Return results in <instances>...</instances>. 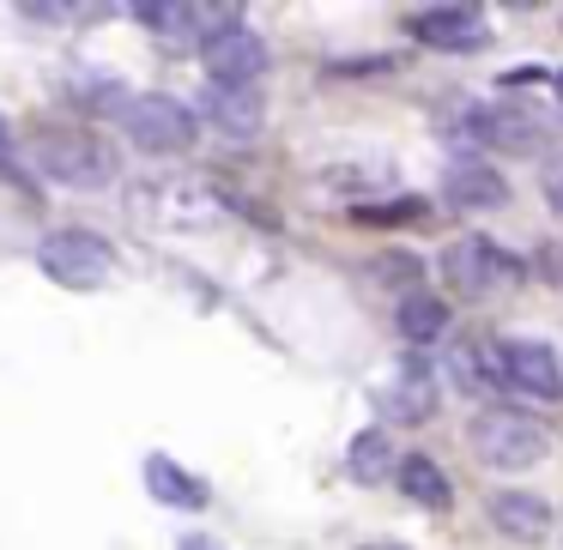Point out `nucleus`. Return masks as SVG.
<instances>
[{
  "label": "nucleus",
  "mask_w": 563,
  "mask_h": 550,
  "mask_svg": "<svg viewBox=\"0 0 563 550\" xmlns=\"http://www.w3.org/2000/svg\"><path fill=\"white\" fill-rule=\"evenodd\" d=\"M25 151H31V170L37 176H49L55 188H79V194L110 188L122 176V151L86 122H37Z\"/></svg>",
  "instance_id": "obj_1"
},
{
  "label": "nucleus",
  "mask_w": 563,
  "mask_h": 550,
  "mask_svg": "<svg viewBox=\"0 0 563 550\" xmlns=\"http://www.w3.org/2000/svg\"><path fill=\"white\" fill-rule=\"evenodd\" d=\"M466 448L490 472H527L551 453V429L539 417L515 412V405H485V412L466 417Z\"/></svg>",
  "instance_id": "obj_2"
},
{
  "label": "nucleus",
  "mask_w": 563,
  "mask_h": 550,
  "mask_svg": "<svg viewBox=\"0 0 563 550\" xmlns=\"http://www.w3.org/2000/svg\"><path fill=\"white\" fill-rule=\"evenodd\" d=\"M128 212H134L140 224H164V231H212V224H224L231 200L207 182H188V176L183 182H176V176H158V182L128 188Z\"/></svg>",
  "instance_id": "obj_3"
},
{
  "label": "nucleus",
  "mask_w": 563,
  "mask_h": 550,
  "mask_svg": "<svg viewBox=\"0 0 563 550\" xmlns=\"http://www.w3.org/2000/svg\"><path fill=\"white\" fill-rule=\"evenodd\" d=\"M37 272L62 291H103L115 279V243L86 224H62L37 243Z\"/></svg>",
  "instance_id": "obj_4"
},
{
  "label": "nucleus",
  "mask_w": 563,
  "mask_h": 550,
  "mask_svg": "<svg viewBox=\"0 0 563 550\" xmlns=\"http://www.w3.org/2000/svg\"><path fill=\"white\" fill-rule=\"evenodd\" d=\"M115 122L128 127V146L146 151V158H188L200 139L195 110L183 98H170V91H134Z\"/></svg>",
  "instance_id": "obj_5"
},
{
  "label": "nucleus",
  "mask_w": 563,
  "mask_h": 550,
  "mask_svg": "<svg viewBox=\"0 0 563 550\" xmlns=\"http://www.w3.org/2000/svg\"><path fill=\"white\" fill-rule=\"evenodd\" d=\"M442 279H449V291L454 296H497V291H509V284H521V260L509 255L503 243H490V236H478V231H466V236H454L449 248H442Z\"/></svg>",
  "instance_id": "obj_6"
},
{
  "label": "nucleus",
  "mask_w": 563,
  "mask_h": 550,
  "mask_svg": "<svg viewBox=\"0 0 563 550\" xmlns=\"http://www.w3.org/2000/svg\"><path fill=\"white\" fill-rule=\"evenodd\" d=\"M490 363H497V381L515 393H533V400H558L563 393L558 345L545 339H490Z\"/></svg>",
  "instance_id": "obj_7"
},
{
  "label": "nucleus",
  "mask_w": 563,
  "mask_h": 550,
  "mask_svg": "<svg viewBox=\"0 0 563 550\" xmlns=\"http://www.w3.org/2000/svg\"><path fill=\"white\" fill-rule=\"evenodd\" d=\"M200 67H207V86H261L273 67V49L261 31L236 25V31H219V37L200 43Z\"/></svg>",
  "instance_id": "obj_8"
},
{
  "label": "nucleus",
  "mask_w": 563,
  "mask_h": 550,
  "mask_svg": "<svg viewBox=\"0 0 563 550\" xmlns=\"http://www.w3.org/2000/svg\"><path fill=\"white\" fill-rule=\"evenodd\" d=\"M406 37L424 43V49H442V55H466V49H485L490 43V25H485V7H418V13L400 19Z\"/></svg>",
  "instance_id": "obj_9"
},
{
  "label": "nucleus",
  "mask_w": 563,
  "mask_h": 550,
  "mask_svg": "<svg viewBox=\"0 0 563 550\" xmlns=\"http://www.w3.org/2000/svg\"><path fill=\"white\" fill-rule=\"evenodd\" d=\"M442 206H454V212H497V206H509V176H503L497 164L461 151V158L442 170Z\"/></svg>",
  "instance_id": "obj_10"
},
{
  "label": "nucleus",
  "mask_w": 563,
  "mask_h": 550,
  "mask_svg": "<svg viewBox=\"0 0 563 550\" xmlns=\"http://www.w3.org/2000/svg\"><path fill=\"white\" fill-rule=\"evenodd\" d=\"M485 520L497 526L503 538H515V545H545L551 526H558V514H551V502L539 496V490H490Z\"/></svg>",
  "instance_id": "obj_11"
},
{
  "label": "nucleus",
  "mask_w": 563,
  "mask_h": 550,
  "mask_svg": "<svg viewBox=\"0 0 563 550\" xmlns=\"http://www.w3.org/2000/svg\"><path fill=\"white\" fill-rule=\"evenodd\" d=\"M200 115H207L224 139H255L261 127H267V98H261V86H207L195 122Z\"/></svg>",
  "instance_id": "obj_12"
},
{
  "label": "nucleus",
  "mask_w": 563,
  "mask_h": 550,
  "mask_svg": "<svg viewBox=\"0 0 563 550\" xmlns=\"http://www.w3.org/2000/svg\"><path fill=\"white\" fill-rule=\"evenodd\" d=\"M382 412H388L394 424H424V417L437 412V381H430L424 357H406L400 363V375L382 388Z\"/></svg>",
  "instance_id": "obj_13"
},
{
  "label": "nucleus",
  "mask_w": 563,
  "mask_h": 550,
  "mask_svg": "<svg viewBox=\"0 0 563 550\" xmlns=\"http://www.w3.org/2000/svg\"><path fill=\"white\" fill-rule=\"evenodd\" d=\"M146 496L158 508H207L212 502V484L188 465H176L170 453H146Z\"/></svg>",
  "instance_id": "obj_14"
},
{
  "label": "nucleus",
  "mask_w": 563,
  "mask_h": 550,
  "mask_svg": "<svg viewBox=\"0 0 563 550\" xmlns=\"http://www.w3.org/2000/svg\"><path fill=\"white\" fill-rule=\"evenodd\" d=\"M394 484H400L406 502H418V508H430V514L454 508V484L430 453H400V460H394Z\"/></svg>",
  "instance_id": "obj_15"
},
{
  "label": "nucleus",
  "mask_w": 563,
  "mask_h": 550,
  "mask_svg": "<svg viewBox=\"0 0 563 550\" xmlns=\"http://www.w3.org/2000/svg\"><path fill=\"white\" fill-rule=\"evenodd\" d=\"M394 327H400L406 345H418V351H424L430 339H442V333H449V303H442V296H430V291H406L400 308H394Z\"/></svg>",
  "instance_id": "obj_16"
},
{
  "label": "nucleus",
  "mask_w": 563,
  "mask_h": 550,
  "mask_svg": "<svg viewBox=\"0 0 563 550\" xmlns=\"http://www.w3.org/2000/svg\"><path fill=\"white\" fill-rule=\"evenodd\" d=\"M352 224L364 231H406V224H424L430 218V200L424 194H394V200H352L345 212Z\"/></svg>",
  "instance_id": "obj_17"
},
{
  "label": "nucleus",
  "mask_w": 563,
  "mask_h": 550,
  "mask_svg": "<svg viewBox=\"0 0 563 550\" xmlns=\"http://www.w3.org/2000/svg\"><path fill=\"white\" fill-rule=\"evenodd\" d=\"M345 472L357 478V484H382V478H394V448H388V429L369 424L352 436V448H345Z\"/></svg>",
  "instance_id": "obj_18"
},
{
  "label": "nucleus",
  "mask_w": 563,
  "mask_h": 550,
  "mask_svg": "<svg viewBox=\"0 0 563 550\" xmlns=\"http://www.w3.org/2000/svg\"><path fill=\"white\" fill-rule=\"evenodd\" d=\"M449 369H454V381H461L478 405H497L503 381H497V363H490V345H454Z\"/></svg>",
  "instance_id": "obj_19"
},
{
  "label": "nucleus",
  "mask_w": 563,
  "mask_h": 550,
  "mask_svg": "<svg viewBox=\"0 0 563 550\" xmlns=\"http://www.w3.org/2000/svg\"><path fill=\"white\" fill-rule=\"evenodd\" d=\"M67 91H74V103L86 115H122V103L134 98V91H128L122 79H110V74H79Z\"/></svg>",
  "instance_id": "obj_20"
},
{
  "label": "nucleus",
  "mask_w": 563,
  "mask_h": 550,
  "mask_svg": "<svg viewBox=\"0 0 563 550\" xmlns=\"http://www.w3.org/2000/svg\"><path fill=\"white\" fill-rule=\"evenodd\" d=\"M128 13H134L146 31H158V37L195 43V7H164V0H140V7H128Z\"/></svg>",
  "instance_id": "obj_21"
},
{
  "label": "nucleus",
  "mask_w": 563,
  "mask_h": 550,
  "mask_svg": "<svg viewBox=\"0 0 563 550\" xmlns=\"http://www.w3.org/2000/svg\"><path fill=\"white\" fill-rule=\"evenodd\" d=\"M316 182L333 188V194H364V188H388L394 170H388V164H369V170H364V164H340V170H321Z\"/></svg>",
  "instance_id": "obj_22"
},
{
  "label": "nucleus",
  "mask_w": 563,
  "mask_h": 550,
  "mask_svg": "<svg viewBox=\"0 0 563 550\" xmlns=\"http://www.w3.org/2000/svg\"><path fill=\"white\" fill-rule=\"evenodd\" d=\"M369 260H376L369 272H376L382 284H394L400 296L424 284V260H418V255H406V248H388V255H369Z\"/></svg>",
  "instance_id": "obj_23"
},
{
  "label": "nucleus",
  "mask_w": 563,
  "mask_h": 550,
  "mask_svg": "<svg viewBox=\"0 0 563 550\" xmlns=\"http://www.w3.org/2000/svg\"><path fill=\"white\" fill-rule=\"evenodd\" d=\"M74 7H19V19H37V25H55V19H67Z\"/></svg>",
  "instance_id": "obj_24"
},
{
  "label": "nucleus",
  "mask_w": 563,
  "mask_h": 550,
  "mask_svg": "<svg viewBox=\"0 0 563 550\" xmlns=\"http://www.w3.org/2000/svg\"><path fill=\"white\" fill-rule=\"evenodd\" d=\"M176 550H224V545H219V538H207V532H188Z\"/></svg>",
  "instance_id": "obj_25"
},
{
  "label": "nucleus",
  "mask_w": 563,
  "mask_h": 550,
  "mask_svg": "<svg viewBox=\"0 0 563 550\" xmlns=\"http://www.w3.org/2000/svg\"><path fill=\"white\" fill-rule=\"evenodd\" d=\"M7 164H13V139H7V122H0V176H7Z\"/></svg>",
  "instance_id": "obj_26"
}]
</instances>
